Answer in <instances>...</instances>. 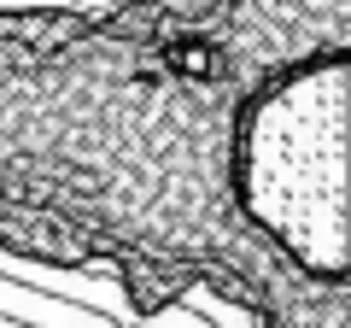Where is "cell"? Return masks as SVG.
<instances>
[{
	"mask_svg": "<svg viewBox=\"0 0 351 328\" xmlns=\"http://www.w3.org/2000/svg\"><path fill=\"white\" fill-rule=\"evenodd\" d=\"M0 328H29V323H18V316H0Z\"/></svg>",
	"mask_w": 351,
	"mask_h": 328,
	"instance_id": "1",
	"label": "cell"
}]
</instances>
